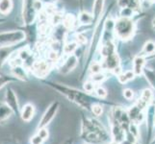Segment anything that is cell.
Wrapping results in <instances>:
<instances>
[{
    "label": "cell",
    "mask_w": 155,
    "mask_h": 144,
    "mask_svg": "<svg viewBox=\"0 0 155 144\" xmlns=\"http://www.w3.org/2000/svg\"><path fill=\"white\" fill-rule=\"evenodd\" d=\"M36 0H23L22 4V20L25 26H31L34 23L37 11L34 8Z\"/></svg>",
    "instance_id": "3"
},
{
    "label": "cell",
    "mask_w": 155,
    "mask_h": 144,
    "mask_svg": "<svg viewBox=\"0 0 155 144\" xmlns=\"http://www.w3.org/2000/svg\"><path fill=\"white\" fill-rule=\"evenodd\" d=\"M136 74L134 73V71H131V70H128L124 73H121L120 75H119V80L121 84H125L126 82L130 81V80L134 79Z\"/></svg>",
    "instance_id": "16"
},
{
    "label": "cell",
    "mask_w": 155,
    "mask_h": 144,
    "mask_svg": "<svg viewBox=\"0 0 155 144\" xmlns=\"http://www.w3.org/2000/svg\"><path fill=\"white\" fill-rule=\"evenodd\" d=\"M131 14H132V9L131 8H127V7L122 8V14H124V17H125V18L130 17Z\"/></svg>",
    "instance_id": "33"
},
{
    "label": "cell",
    "mask_w": 155,
    "mask_h": 144,
    "mask_svg": "<svg viewBox=\"0 0 155 144\" xmlns=\"http://www.w3.org/2000/svg\"><path fill=\"white\" fill-rule=\"evenodd\" d=\"M101 69H102V67H101V66L99 65L98 62H93L92 66H91V71H92V73L95 74V73H100Z\"/></svg>",
    "instance_id": "24"
},
{
    "label": "cell",
    "mask_w": 155,
    "mask_h": 144,
    "mask_svg": "<svg viewBox=\"0 0 155 144\" xmlns=\"http://www.w3.org/2000/svg\"><path fill=\"white\" fill-rule=\"evenodd\" d=\"M31 69L37 77L44 78L45 76H46V74H48L50 70V66H49V63L47 62L36 61L34 62L33 66H31Z\"/></svg>",
    "instance_id": "4"
},
{
    "label": "cell",
    "mask_w": 155,
    "mask_h": 144,
    "mask_svg": "<svg viewBox=\"0 0 155 144\" xmlns=\"http://www.w3.org/2000/svg\"><path fill=\"white\" fill-rule=\"evenodd\" d=\"M14 7L13 0H0V14L7 15L12 12Z\"/></svg>",
    "instance_id": "11"
},
{
    "label": "cell",
    "mask_w": 155,
    "mask_h": 144,
    "mask_svg": "<svg viewBox=\"0 0 155 144\" xmlns=\"http://www.w3.org/2000/svg\"><path fill=\"white\" fill-rule=\"evenodd\" d=\"M26 39L25 32L21 30H9L0 32V46L17 45Z\"/></svg>",
    "instance_id": "1"
},
{
    "label": "cell",
    "mask_w": 155,
    "mask_h": 144,
    "mask_svg": "<svg viewBox=\"0 0 155 144\" xmlns=\"http://www.w3.org/2000/svg\"><path fill=\"white\" fill-rule=\"evenodd\" d=\"M17 78H15L14 75H9V74H4L1 73L0 74V89L2 88H4L6 85L13 83L15 81H17Z\"/></svg>",
    "instance_id": "15"
},
{
    "label": "cell",
    "mask_w": 155,
    "mask_h": 144,
    "mask_svg": "<svg viewBox=\"0 0 155 144\" xmlns=\"http://www.w3.org/2000/svg\"><path fill=\"white\" fill-rule=\"evenodd\" d=\"M76 48H77L76 42H68V43H67L64 46V53L67 55H71L76 50Z\"/></svg>",
    "instance_id": "18"
},
{
    "label": "cell",
    "mask_w": 155,
    "mask_h": 144,
    "mask_svg": "<svg viewBox=\"0 0 155 144\" xmlns=\"http://www.w3.org/2000/svg\"><path fill=\"white\" fill-rule=\"evenodd\" d=\"M145 65V59L142 56H138L134 59V73L136 75H141L143 72V67Z\"/></svg>",
    "instance_id": "13"
},
{
    "label": "cell",
    "mask_w": 155,
    "mask_h": 144,
    "mask_svg": "<svg viewBox=\"0 0 155 144\" xmlns=\"http://www.w3.org/2000/svg\"><path fill=\"white\" fill-rule=\"evenodd\" d=\"M77 42H78V43H84V42H86L85 37H83L82 35H78L77 36Z\"/></svg>",
    "instance_id": "35"
},
{
    "label": "cell",
    "mask_w": 155,
    "mask_h": 144,
    "mask_svg": "<svg viewBox=\"0 0 155 144\" xmlns=\"http://www.w3.org/2000/svg\"><path fill=\"white\" fill-rule=\"evenodd\" d=\"M5 103H6L15 114H18V101L17 94L12 88H8L5 92Z\"/></svg>",
    "instance_id": "5"
},
{
    "label": "cell",
    "mask_w": 155,
    "mask_h": 144,
    "mask_svg": "<svg viewBox=\"0 0 155 144\" xmlns=\"http://www.w3.org/2000/svg\"><path fill=\"white\" fill-rule=\"evenodd\" d=\"M95 93H97V95L98 96V97L100 98H105L106 96H107V91H106V89L104 88H97V90H95Z\"/></svg>",
    "instance_id": "26"
},
{
    "label": "cell",
    "mask_w": 155,
    "mask_h": 144,
    "mask_svg": "<svg viewBox=\"0 0 155 144\" xmlns=\"http://www.w3.org/2000/svg\"><path fill=\"white\" fill-rule=\"evenodd\" d=\"M153 25H154V26H155V19H154V20H153Z\"/></svg>",
    "instance_id": "37"
},
{
    "label": "cell",
    "mask_w": 155,
    "mask_h": 144,
    "mask_svg": "<svg viewBox=\"0 0 155 144\" xmlns=\"http://www.w3.org/2000/svg\"><path fill=\"white\" fill-rule=\"evenodd\" d=\"M77 65V58L74 55H69V57L66 60V62H64V65L62 66L60 72L63 74H67L69 71H71L72 69L76 66Z\"/></svg>",
    "instance_id": "8"
},
{
    "label": "cell",
    "mask_w": 155,
    "mask_h": 144,
    "mask_svg": "<svg viewBox=\"0 0 155 144\" xmlns=\"http://www.w3.org/2000/svg\"><path fill=\"white\" fill-rule=\"evenodd\" d=\"M42 141H44V139L39 135H36L31 138V144H41Z\"/></svg>",
    "instance_id": "30"
},
{
    "label": "cell",
    "mask_w": 155,
    "mask_h": 144,
    "mask_svg": "<svg viewBox=\"0 0 155 144\" xmlns=\"http://www.w3.org/2000/svg\"><path fill=\"white\" fill-rule=\"evenodd\" d=\"M54 1H56V0H45V2H46L47 4H52Z\"/></svg>",
    "instance_id": "36"
},
{
    "label": "cell",
    "mask_w": 155,
    "mask_h": 144,
    "mask_svg": "<svg viewBox=\"0 0 155 144\" xmlns=\"http://www.w3.org/2000/svg\"><path fill=\"white\" fill-rule=\"evenodd\" d=\"M57 109H58V103L57 102H55V103H53V104L50 105V107L45 111V115L42 116V119L41 120V123H40V127L41 128H44L45 125H47L52 120V118L55 115V113H56Z\"/></svg>",
    "instance_id": "7"
},
{
    "label": "cell",
    "mask_w": 155,
    "mask_h": 144,
    "mask_svg": "<svg viewBox=\"0 0 155 144\" xmlns=\"http://www.w3.org/2000/svg\"><path fill=\"white\" fill-rule=\"evenodd\" d=\"M79 21L82 24H90L93 21V17L90 14H88L86 12H83L79 15Z\"/></svg>",
    "instance_id": "19"
},
{
    "label": "cell",
    "mask_w": 155,
    "mask_h": 144,
    "mask_svg": "<svg viewBox=\"0 0 155 144\" xmlns=\"http://www.w3.org/2000/svg\"><path fill=\"white\" fill-rule=\"evenodd\" d=\"M143 51L147 54H153L155 52V43L151 40L146 42L145 45H143Z\"/></svg>",
    "instance_id": "20"
},
{
    "label": "cell",
    "mask_w": 155,
    "mask_h": 144,
    "mask_svg": "<svg viewBox=\"0 0 155 144\" xmlns=\"http://www.w3.org/2000/svg\"><path fill=\"white\" fill-rule=\"evenodd\" d=\"M117 4H119V6L121 9L125 8L128 6V4H129V0H119V1H117Z\"/></svg>",
    "instance_id": "34"
},
{
    "label": "cell",
    "mask_w": 155,
    "mask_h": 144,
    "mask_svg": "<svg viewBox=\"0 0 155 144\" xmlns=\"http://www.w3.org/2000/svg\"><path fill=\"white\" fill-rule=\"evenodd\" d=\"M63 23H64V26H65L66 28L68 29H72L73 26L75 25V18L72 14H67L65 15V18L63 19Z\"/></svg>",
    "instance_id": "17"
},
{
    "label": "cell",
    "mask_w": 155,
    "mask_h": 144,
    "mask_svg": "<svg viewBox=\"0 0 155 144\" xmlns=\"http://www.w3.org/2000/svg\"><path fill=\"white\" fill-rule=\"evenodd\" d=\"M103 2L104 0H95L94 1V14L99 15L101 11H102V7H103Z\"/></svg>",
    "instance_id": "21"
},
{
    "label": "cell",
    "mask_w": 155,
    "mask_h": 144,
    "mask_svg": "<svg viewBox=\"0 0 155 144\" xmlns=\"http://www.w3.org/2000/svg\"><path fill=\"white\" fill-rule=\"evenodd\" d=\"M12 75H14L18 80L21 81H26L27 80V73H26V68L21 65H14L11 69Z\"/></svg>",
    "instance_id": "9"
},
{
    "label": "cell",
    "mask_w": 155,
    "mask_h": 144,
    "mask_svg": "<svg viewBox=\"0 0 155 144\" xmlns=\"http://www.w3.org/2000/svg\"><path fill=\"white\" fill-rule=\"evenodd\" d=\"M13 110L7 104H0V122L8 119L12 114Z\"/></svg>",
    "instance_id": "14"
},
{
    "label": "cell",
    "mask_w": 155,
    "mask_h": 144,
    "mask_svg": "<svg viewBox=\"0 0 155 144\" xmlns=\"http://www.w3.org/2000/svg\"><path fill=\"white\" fill-rule=\"evenodd\" d=\"M92 110H93V113H94V115L99 116L101 114H102L103 109H102V107H101L100 105H94L92 107Z\"/></svg>",
    "instance_id": "25"
},
{
    "label": "cell",
    "mask_w": 155,
    "mask_h": 144,
    "mask_svg": "<svg viewBox=\"0 0 155 144\" xmlns=\"http://www.w3.org/2000/svg\"><path fill=\"white\" fill-rule=\"evenodd\" d=\"M130 133L132 134V136H134L135 137H138L139 136V132H138V128L135 124L130 125Z\"/></svg>",
    "instance_id": "32"
},
{
    "label": "cell",
    "mask_w": 155,
    "mask_h": 144,
    "mask_svg": "<svg viewBox=\"0 0 155 144\" xmlns=\"http://www.w3.org/2000/svg\"><path fill=\"white\" fill-rule=\"evenodd\" d=\"M63 19H64V18H63L62 14H60V13H53L51 14V23L55 24V25L61 23Z\"/></svg>",
    "instance_id": "23"
},
{
    "label": "cell",
    "mask_w": 155,
    "mask_h": 144,
    "mask_svg": "<svg viewBox=\"0 0 155 144\" xmlns=\"http://www.w3.org/2000/svg\"><path fill=\"white\" fill-rule=\"evenodd\" d=\"M124 96L127 99V100H130L133 98V96H134V93H133L132 89H129V88H126L124 90Z\"/></svg>",
    "instance_id": "31"
},
{
    "label": "cell",
    "mask_w": 155,
    "mask_h": 144,
    "mask_svg": "<svg viewBox=\"0 0 155 144\" xmlns=\"http://www.w3.org/2000/svg\"><path fill=\"white\" fill-rule=\"evenodd\" d=\"M152 99V92L150 89H145L143 90V92L142 94V98L141 100L143 101L145 104H147L149 101Z\"/></svg>",
    "instance_id": "22"
},
{
    "label": "cell",
    "mask_w": 155,
    "mask_h": 144,
    "mask_svg": "<svg viewBox=\"0 0 155 144\" xmlns=\"http://www.w3.org/2000/svg\"><path fill=\"white\" fill-rule=\"evenodd\" d=\"M84 89L86 90L87 92H92L93 90L94 89V83L92 82H87L84 84Z\"/></svg>",
    "instance_id": "29"
},
{
    "label": "cell",
    "mask_w": 155,
    "mask_h": 144,
    "mask_svg": "<svg viewBox=\"0 0 155 144\" xmlns=\"http://www.w3.org/2000/svg\"><path fill=\"white\" fill-rule=\"evenodd\" d=\"M106 65H107V67L110 68V69H115L116 67L119 66V63H120V61H119V57L114 53V54H112L108 57H106Z\"/></svg>",
    "instance_id": "12"
},
{
    "label": "cell",
    "mask_w": 155,
    "mask_h": 144,
    "mask_svg": "<svg viewBox=\"0 0 155 144\" xmlns=\"http://www.w3.org/2000/svg\"><path fill=\"white\" fill-rule=\"evenodd\" d=\"M111 144H117V143H116V142H112Z\"/></svg>",
    "instance_id": "38"
},
{
    "label": "cell",
    "mask_w": 155,
    "mask_h": 144,
    "mask_svg": "<svg viewBox=\"0 0 155 144\" xmlns=\"http://www.w3.org/2000/svg\"><path fill=\"white\" fill-rule=\"evenodd\" d=\"M115 33L120 40L130 39L134 33V23L127 18H121L115 23Z\"/></svg>",
    "instance_id": "2"
},
{
    "label": "cell",
    "mask_w": 155,
    "mask_h": 144,
    "mask_svg": "<svg viewBox=\"0 0 155 144\" xmlns=\"http://www.w3.org/2000/svg\"><path fill=\"white\" fill-rule=\"evenodd\" d=\"M104 78H105V76L103 75L102 73H95V74H94V76H93V81L94 83H100V82L103 81Z\"/></svg>",
    "instance_id": "27"
},
{
    "label": "cell",
    "mask_w": 155,
    "mask_h": 144,
    "mask_svg": "<svg viewBox=\"0 0 155 144\" xmlns=\"http://www.w3.org/2000/svg\"><path fill=\"white\" fill-rule=\"evenodd\" d=\"M35 115V107L32 104H26L21 110V118L23 121H30Z\"/></svg>",
    "instance_id": "10"
},
{
    "label": "cell",
    "mask_w": 155,
    "mask_h": 144,
    "mask_svg": "<svg viewBox=\"0 0 155 144\" xmlns=\"http://www.w3.org/2000/svg\"><path fill=\"white\" fill-rule=\"evenodd\" d=\"M18 45V44H17ZM17 45H9V46H0V68L5 62H8L9 59L13 54H15L19 48Z\"/></svg>",
    "instance_id": "6"
},
{
    "label": "cell",
    "mask_w": 155,
    "mask_h": 144,
    "mask_svg": "<svg viewBox=\"0 0 155 144\" xmlns=\"http://www.w3.org/2000/svg\"><path fill=\"white\" fill-rule=\"evenodd\" d=\"M38 135L42 138V139H47V137H48V131H47L45 128H41V129L39 131V133H38Z\"/></svg>",
    "instance_id": "28"
}]
</instances>
